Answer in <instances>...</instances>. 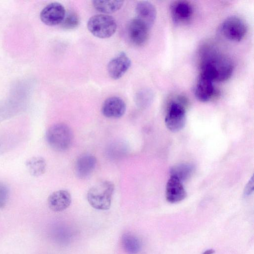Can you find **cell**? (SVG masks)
<instances>
[{
    "label": "cell",
    "mask_w": 254,
    "mask_h": 254,
    "mask_svg": "<svg viewBox=\"0 0 254 254\" xmlns=\"http://www.w3.org/2000/svg\"><path fill=\"white\" fill-rule=\"evenodd\" d=\"M48 144L55 150L64 151L71 146L73 133L70 128L64 123H57L51 126L46 133Z\"/></svg>",
    "instance_id": "3957f363"
},
{
    "label": "cell",
    "mask_w": 254,
    "mask_h": 254,
    "mask_svg": "<svg viewBox=\"0 0 254 254\" xmlns=\"http://www.w3.org/2000/svg\"><path fill=\"white\" fill-rule=\"evenodd\" d=\"M87 26L93 35L99 38L105 39L114 35L117 25L115 19L112 16L98 14L89 19Z\"/></svg>",
    "instance_id": "277c9868"
},
{
    "label": "cell",
    "mask_w": 254,
    "mask_h": 254,
    "mask_svg": "<svg viewBox=\"0 0 254 254\" xmlns=\"http://www.w3.org/2000/svg\"><path fill=\"white\" fill-rule=\"evenodd\" d=\"M97 164L96 157L88 153L80 155L76 159L74 171L76 176L81 179L90 176L95 169Z\"/></svg>",
    "instance_id": "8fae6325"
},
{
    "label": "cell",
    "mask_w": 254,
    "mask_h": 254,
    "mask_svg": "<svg viewBox=\"0 0 254 254\" xmlns=\"http://www.w3.org/2000/svg\"><path fill=\"white\" fill-rule=\"evenodd\" d=\"M80 23L78 14L73 10H69L66 13L62 22L61 26L65 30H72L76 28Z\"/></svg>",
    "instance_id": "44dd1931"
},
{
    "label": "cell",
    "mask_w": 254,
    "mask_h": 254,
    "mask_svg": "<svg viewBox=\"0 0 254 254\" xmlns=\"http://www.w3.org/2000/svg\"><path fill=\"white\" fill-rule=\"evenodd\" d=\"M71 202V196L67 190H60L52 193L48 198L49 208L55 212H61L68 208Z\"/></svg>",
    "instance_id": "4fadbf2b"
},
{
    "label": "cell",
    "mask_w": 254,
    "mask_h": 254,
    "mask_svg": "<svg viewBox=\"0 0 254 254\" xmlns=\"http://www.w3.org/2000/svg\"><path fill=\"white\" fill-rule=\"evenodd\" d=\"M194 171V166L188 163H182L172 167L170 171V176L181 182L188 180Z\"/></svg>",
    "instance_id": "ac0fdd59"
},
{
    "label": "cell",
    "mask_w": 254,
    "mask_h": 254,
    "mask_svg": "<svg viewBox=\"0 0 254 254\" xmlns=\"http://www.w3.org/2000/svg\"><path fill=\"white\" fill-rule=\"evenodd\" d=\"M114 184L107 180L99 181L88 190L87 200L95 209L105 210L110 208L114 191Z\"/></svg>",
    "instance_id": "7a4b0ae2"
},
{
    "label": "cell",
    "mask_w": 254,
    "mask_h": 254,
    "mask_svg": "<svg viewBox=\"0 0 254 254\" xmlns=\"http://www.w3.org/2000/svg\"><path fill=\"white\" fill-rule=\"evenodd\" d=\"M153 94L150 91H142L138 95L137 104L141 107H145L148 105L152 99Z\"/></svg>",
    "instance_id": "7402d4cb"
},
{
    "label": "cell",
    "mask_w": 254,
    "mask_h": 254,
    "mask_svg": "<svg viewBox=\"0 0 254 254\" xmlns=\"http://www.w3.org/2000/svg\"><path fill=\"white\" fill-rule=\"evenodd\" d=\"M122 244L125 252L128 254H136L140 250V240L135 235L127 233L122 237Z\"/></svg>",
    "instance_id": "e0dca14e"
},
{
    "label": "cell",
    "mask_w": 254,
    "mask_h": 254,
    "mask_svg": "<svg viewBox=\"0 0 254 254\" xmlns=\"http://www.w3.org/2000/svg\"><path fill=\"white\" fill-rule=\"evenodd\" d=\"M124 3L122 0H93L94 8L103 13H111L119 10Z\"/></svg>",
    "instance_id": "ffe728a7"
},
{
    "label": "cell",
    "mask_w": 254,
    "mask_h": 254,
    "mask_svg": "<svg viewBox=\"0 0 254 254\" xmlns=\"http://www.w3.org/2000/svg\"><path fill=\"white\" fill-rule=\"evenodd\" d=\"M247 31L245 22L240 18L232 16L227 18L221 26V32L227 39L239 42L245 37Z\"/></svg>",
    "instance_id": "8992f818"
},
{
    "label": "cell",
    "mask_w": 254,
    "mask_h": 254,
    "mask_svg": "<svg viewBox=\"0 0 254 254\" xmlns=\"http://www.w3.org/2000/svg\"><path fill=\"white\" fill-rule=\"evenodd\" d=\"M131 63L130 59L125 53H120L108 64L107 71L109 76L114 79L120 78L129 68Z\"/></svg>",
    "instance_id": "ba28073f"
},
{
    "label": "cell",
    "mask_w": 254,
    "mask_h": 254,
    "mask_svg": "<svg viewBox=\"0 0 254 254\" xmlns=\"http://www.w3.org/2000/svg\"><path fill=\"white\" fill-rule=\"evenodd\" d=\"M215 253V250L212 249H209L204 251L202 254H213Z\"/></svg>",
    "instance_id": "d4e9b609"
},
{
    "label": "cell",
    "mask_w": 254,
    "mask_h": 254,
    "mask_svg": "<svg viewBox=\"0 0 254 254\" xmlns=\"http://www.w3.org/2000/svg\"><path fill=\"white\" fill-rule=\"evenodd\" d=\"M171 13L176 23L184 24L190 19L192 8L191 5L186 1H176L171 5Z\"/></svg>",
    "instance_id": "5bb4252c"
},
{
    "label": "cell",
    "mask_w": 254,
    "mask_h": 254,
    "mask_svg": "<svg viewBox=\"0 0 254 254\" xmlns=\"http://www.w3.org/2000/svg\"><path fill=\"white\" fill-rule=\"evenodd\" d=\"M184 99L172 101L169 105L165 119L167 127L171 131L177 132L185 126L186 107Z\"/></svg>",
    "instance_id": "5b68a950"
},
{
    "label": "cell",
    "mask_w": 254,
    "mask_h": 254,
    "mask_svg": "<svg viewBox=\"0 0 254 254\" xmlns=\"http://www.w3.org/2000/svg\"><path fill=\"white\" fill-rule=\"evenodd\" d=\"M136 18L138 19L149 28L154 24L156 17L155 6L148 1H140L135 6Z\"/></svg>",
    "instance_id": "2e32d148"
},
{
    "label": "cell",
    "mask_w": 254,
    "mask_h": 254,
    "mask_svg": "<svg viewBox=\"0 0 254 254\" xmlns=\"http://www.w3.org/2000/svg\"><path fill=\"white\" fill-rule=\"evenodd\" d=\"M187 196V193L182 182L177 179L170 177L166 188V198L171 203L179 202Z\"/></svg>",
    "instance_id": "9a60e30c"
},
{
    "label": "cell",
    "mask_w": 254,
    "mask_h": 254,
    "mask_svg": "<svg viewBox=\"0 0 254 254\" xmlns=\"http://www.w3.org/2000/svg\"><path fill=\"white\" fill-rule=\"evenodd\" d=\"M126 110V105L124 101L117 96L107 98L104 102L101 112L102 114L108 118L118 119L122 117Z\"/></svg>",
    "instance_id": "30bf717a"
},
{
    "label": "cell",
    "mask_w": 254,
    "mask_h": 254,
    "mask_svg": "<svg viewBox=\"0 0 254 254\" xmlns=\"http://www.w3.org/2000/svg\"><path fill=\"white\" fill-rule=\"evenodd\" d=\"M65 14L64 6L57 2L47 5L41 11L40 19L45 24L55 26L61 23Z\"/></svg>",
    "instance_id": "52a82bcc"
},
{
    "label": "cell",
    "mask_w": 254,
    "mask_h": 254,
    "mask_svg": "<svg viewBox=\"0 0 254 254\" xmlns=\"http://www.w3.org/2000/svg\"><path fill=\"white\" fill-rule=\"evenodd\" d=\"M234 69L232 61L226 56L213 50L205 51L201 57L200 74L214 81L230 78Z\"/></svg>",
    "instance_id": "6da1fadb"
},
{
    "label": "cell",
    "mask_w": 254,
    "mask_h": 254,
    "mask_svg": "<svg viewBox=\"0 0 254 254\" xmlns=\"http://www.w3.org/2000/svg\"><path fill=\"white\" fill-rule=\"evenodd\" d=\"M254 190V180L253 177H252L245 188L244 194L246 196L250 195Z\"/></svg>",
    "instance_id": "cb8c5ba5"
},
{
    "label": "cell",
    "mask_w": 254,
    "mask_h": 254,
    "mask_svg": "<svg viewBox=\"0 0 254 254\" xmlns=\"http://www.w3.org/2000/svg\"><path fill=\"white\" fill-rule=\"evenodd\" d=\"M9 189L2 182H0V208L3 207L9 196Z\"/></svg>",
    "instance_id": "603a6c76"
},
{
    "label": "cell",
    "mask_w": 254,
    "mask_h": 254,
    "mask_svg": "<svg viewBox=\"0 0 254 254\" xmlns=\"http://www.w3.org/2000/svg\"><path fill=\"white\" fill-rule=\"evenodd\" d=\"M213 81L201 75L195 85L194 94L196 98L201 102H207L212 99L216 95Z\"/></svg>",
    "instance_id": "7c38bea8"
},
{
    "label": "cell",
    "mask_w": 254,
    "mask_h": 254,
    "mask_svg": "<svg viewBox=\"0 0 254 254\" xmlns=\"http://www.w3.org/2000/svg\"><path fill=\"white\" fill-rule=\"evenodd\" d=\"M149 28L144 23L134 18L127 26V33L130 41L136 46L143 45L147 40Z\"/></svg>",
    "instance_id": "9c48e42d"
},
{
    "label": "cell",
    "mask_w": 254,
    "mask_h": 254,
    "mask_svg": "<svg viewBox=\"0 0 254 254\" xmlns=\"http://www.w3.org/2000/svg\"><path fill=\"white\" fill-rule=\"evenodd\" d=\"M26 166L31 175L38 177L43 174L46 170V162L44 158L40 156L30 158L26 161Z\"/></svg>",
    "instance_id": "d6986e66"
}]
</instances>
